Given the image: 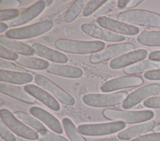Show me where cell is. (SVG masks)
I'll return each instance as SVG.
<instances>
[{
  "mask_svg": "<svg viewBox=\"0 0 160 141\" xmlns=\"http://www.w3.org/2000/svg\"><path fill=\"white\" fill-rule=\"evenodd\" d=\"M54 45L59 50L74 54H90L98 52L105 47V43L99 40L81 41L65 39L56 40Z\"/></svg>",
  "mask_w": 160,
  "mask_h": 141,
  "instance_id": "cell-1",
  "label": "cell"
},
{
  "mask_svg": "<svg viewBox=\"0 0 160 141\" xmlns=\"http://www.w3.org/2000/svg\"><path fill=\"white\" fill-rule=\"evenodd\" d=\"M118 19L129 25L160 27V14L142 9H130L121 12Z\"/></svg>",
  "mask_w": 160,
  "mask_h": 141,
  "instance_id": "cell-2",
  "label": "cell"
},
{
  "mask_svg": "<svg viewBox=\"0 0 160 141\" xmlns=\"http://www.w3.org/2000/svg\"><path fill=\"white\" fill-rule=\"evenodd\" d=\"M102 114L106 119L128 124L145 122L151 119L154 116V112L150 110L123 111L116 109H106Z\"/></svg>",
  "mask_w": 160,
  "mask_h": 141,
  "instance_id": "cell-3",
  "label": "cell"
},
{
  "mask_svg": "<svg viewBox=\"0 0 160 141\" xmlns=\"http://www.w3.org/2000/svg\"><path fill=\"white\" fill-rule=\"evenodd\" d=\"M0 117L4 124L19 137L28 140L39 139V134L37 132L26 125L8 109H1Z\"/></svg>",
  "mask_w": 160,
  "mask_h": 141,
  "instance_id": "cell-4",
  "label": "cell"
},
{
  "mask_svg": "<svg viewBox=\"0 0 160 141\" xmlns=\"http://www.w3.org/2000/svg\"><path fill=\"white\" fill-rule=\"evenodd\" d=\"M53 22L45 20L26 27L12 29L6 33V36L13 39H29L42 35L53 27Z\"/></svg>",
  "mask_w": 160,
  "mask_h": 141,
  "instance_id": "cell-5",
  "label": "cell"
},
{
  "mask_svg": "<svg viewBox=\"0 0 160 141\" xmlns=\"http://www.w3.org/2000/svg\"><path fill=\"white\" fill-rule=\"evenodd\" d=\"M127 96V93L124 91L108 94H88L82 97V101L89 106L106 107L123 102Z\"/></svg>",
  "mask_w": 160,
  "mask_h": 141,
  "instance_id": "cell-6",
  "label": "cell"
},
{
  "mask_svg": "<svg viewBox=\"0 0 160 141\" xmlns=\"http://www.w3.org/2000/svg\"><path fill=\"white\" fill-rule=\"evenodd\" d=\"M126 127L123 122H111L101 124H81L78 129L79 132L86 136H102L114 134Z\"/></svg>",
  "mask_w": 160,
  "mask_h": 141,
  "instance_id": "cell-7",
  "label": "cell"
},
{
  "mask_svg": "<svg viewBox=\"0 0 160 141\" xmlns=\"http://www.w3.org/2000/svg\"><path fill=\"white\" fill-rule=\"evenodd\" d=\"M36 83L48 91L54 98L68 106H73L76 101L74 98L55 83L42 75H37L34 78Z\"/></svg>",
  "mask_w": 160,
  "mask_h": 141,
  "instance_id": "cell-8",
  "label": "cell"
},
{
  "mask_svg": "<svg viewBox=\"0 0 160 141\" xmlns=\"http://www.w3.org/2000/svg\"><path fill=\"white\" fill-rule=\"evenodd\" d=\"M135 47L130 43H122L109 45L102 50L92 54L89 58L92 63H99L112 58L119 57L132 52Z\"/></svg>",
  "mask_w": 160,
  "mask_h": 141,
  "instance_id": "cell-9",
  "label": "cell"
},
{
  "mask_svg": "<svg viewBox=\"0 0 160 141\" xmlns=\"http://www.w3.org/2000/svg\"><path fill=\"white\" fill-rule=\"evenodd\" d=\"M160 92V84H149L141 87L130 94L123 101L122 107L124 109H129L140 103L145 99L157 94Z\"/></svg>",
  "mask_w": 160,
  "mask_h": 141,
  "instance_id": "cell-10",
  "label": "cell"
},
{
  "mask_svg": "<svg viewBox=\"0 0 160 141\" xmlns=\"http://www.w3.org/2000/svg\"><path fill=\"white\" fill-rule=\"evenodd\" d=\"M96 22L105 29L120 35H134L139 32V28L134 25H129L108 17L102 16L98 17L96 19Z\"/></svg>",
  "mask_w": 160,
  "mask_h": 141,
  "instance_id": "cell-11",
  "label": "cell"
},
{
  "mask_svg": "<svg viewBox=\"0 0 160 141\" xmlns=\"http://www.w3.org/2000/svg\"><path fill=\"white\" fill-rule=\"evenodd\" d=\"M142 78L137 76H126L116 78L104 83L100 89L102 92H112L121 89L141 86L143 84Z\"/></svg>",
  "mask_w": 160,
  "mask_h": 141,
  "instance_id": "cell-12",
  "label": "cell"
},
{
  "mask_svg": "<svg viewBox=\"0 0 160 141\" xmlns=\"http://www.w3.org/2000/svg\"><path fill=\"white\" fill-rule=\"evenodd\" d=\"M81 30L86 34L104 41L119 42L125 40L124 36L112 32L91 24H83L81 26Z\"/></svg>",
  "mask_w": 160,
  "mask_h": 141,
  "instance_id": "cell-13",
  "label": "cell"
},
{
  "mask_svg": "<svg viewBox=\"0 0 160 141\" xmlns=\"http://www.w3.org/2000/svg\"><path fill=\"white\" fill-rule=\"evenodd\" d=\"M24 89L28 93L52 111H58L61 109V106L57 100L42 88L29 84L26 85Z\"/></svg>",
  "mask_w": 160,
  "mask_h": 141,
  "instance_id": "cell-14",
  "label": "cell"
},
{
  "mask_svg": "<svg viewBox=\"0 0 160 141\" xmlns=\"http://www.w3.org/2000/svg\"><path fill=\"white\" fill-rule=\"evenodd\" d=\"M148 55V52L146 50L138 49L112 60L109 63V66L114 70L127 67L145 59Z\"/></svg>",
  "mask_w": 160,
  "mask_h": 141,
  "instance_id": "cell-15",
  "label": "cell"
},
{
  "mask_svg": "<svg viewBox=\"0 0 160 141\" xmlns=\"http://www.w3.org/2000/svg\"><path fill=\"white\" fill-rule=\"evenodd\" d=\"M46 4L45 1H38L27 9L20 13L16 18L9 21L8 23V26H19L31 21L43 12L46 8Z\"/></svg>",
  "mask_w": 160,
  "mask_h": 141,
  "instance_id": "cell-16",
  "label": "cell"
},
{
  "mask_svg": "<svg viewBox=\"0 0 160 141\" xmlns=\"http://www.w3.org/2000/svg\"><path fill=\"white\" fill-rule=\"evenodd\" d=\"M29 112L55 133L62 134L63 129L59 121L48 111L39 107L32 106L29 109Z\"/></svg>",
  "mask_w": 160,
  "mask_h": 141,
  "instance_id": "cell-17",
  "label": "cell"
},
{
  "mask_svg": "<svg viewBox=\"0 0 160 141\" xmlns=\"http://www.w3.org/2000/svg\"><path fill=\"white\" fill-rule=\"evenodd\" d=\"M31 47L34 50V53L38 56L49 60L53 63L61 64L67 63L68 61V58L65 54L42 44L35 43L32 44Z\"/></svg>",
  "mask_w": 160,
  "mask_h": 141,
  "instance_id": "cell-18",
  "label": "cell"
},
{
  "mask_svg": "<svg viewBox=\"0 0 160 141\" xmlns=\"http://www.w3.org/2000/svg\"><path fill=\"white\" fill-rule=\"evenodd\" d=\"M0 91L1 93L16 98L18 100L29 104H34L36 99L28 93L24 89L9 83L1 82Z\"/></svg>",
  "mask_w": 160,
  "mask_h": 141,
  "instance_id": "cell-19",
  "label": "cell"
},
{
  "mask_svg": "<svg viewBox=\"0 0 160 141\" xmlns=\"http://www.w3.org/2000/svg\"><path fill=\"white\" fill-rule=\"evenodd\" d=\"M47 71L49 73L69 78H80L83 73L82 70L78 67L56 63H50Z\"/></svg>",
  "mask_w": 160,
  "mask_h": 141,
  "instance_id": "cell-20",
  "label": "cell"
},
{
  "mask_svg": "<svg viewBox=\"0 0 160 141\" xmlns=\"http://www.w3.org/2000/svg\"><path fill=\"white\" fill-rule=\"evenodd\" d=\"M155 126V122L151 121L143 124L130 127L124 130H122L118 134L117 136L118 139L121 140H129L151 131L152 129H154Z\"/></svg>",
  "mask_w": 160,
  "mask_h": 141,
  "instance_id": "cell-21",
  "label": "cell"
},
{
  "mask_svg": "<svg viewBox=\"0 0 160 141\" xmlns=\"http://www.w3.org/2000/svg\"><path fill=\"white\" fill-rule=\"evenodd\" d=\"M0 44L16 53L21 54V55L31 56L34 53L32 47L4 35L0 36Z\"/></svg>",
  "mask_w": 160,
  "mask_h": 141,
  "instance_id": "cell-22",
  "label": "cell"
},
{
  "mask_svg": "<svg viewBox=\"0 0 160 141\" xmlns=\"http://www.w3.org/2000/svg\"><path fill=\"white\" fill-rule=\"evenodd\" d=\"M32 80V75L28 73L7 71L3 70H0L1 82L9 84H24L31 82Z\"/></svg>",
  "mask_w": 160,
  "mask_h": 141,
  "instance_id": "cell-23",
  "label": "cell"
},
{
  "mask_svg": "<svg viewBox=\"0 0 160 141\" xmlns=\"http://www.w3.org/2000/svg\"><path fill=\"white\" fill-rule=\"evenodd\" d=\"M160 69V62L152 60H144L139 61L124 68V73L127 75H136L143 72Z\"/></svg>",
  "mask_w": 160,
  "mask_h": 141,
  "instance_id": "cell-24",
  "label": "cell"
},
{
  "mask_svg": "<svg viewBox=\"0 0 160 141\" xmlns=\"http://www.w3.org/2000/svg\"><path fill=\"white\" fill-rule=\"evenodd\" d=\"M16 62L24 67L38 70H47L50 64L44 59L26 55H19Z\"/></svg>",
  "mask_w": 160,
  "mask_h": 141,
  "instance_id": "cell-25",
  "label": "cell"
},
{
  "mask_svg": "<svg viewBox=\"0 0 160 141\" xmlns=\"http://www.w3.org/2000/svg\"><path fill=\"white\" fill-rule=\"evenodd\" d=\"M14 116L24 124L28 125V127L32 128L34 130H37L38 132L47 130V129L39 120L35 117L30 116L26 112L22 111H17L14 112Z\"/></svg>",
  "mask_w": 160,
  "mask_h": 141,
  "instance_id": "cell-26",
  "label": "cell"
},
{
  "mask_svg": "<svg viewBox=\"0 0 160 141\" xmlns=\"http://www.w3.org/2000/svg\"><path fill=\"white\" fill-rule=\"evenodd\" d=\"M90 2L88 0H77L75 1L71 7L67 11L64 20L67 23H71L74 21L81 12L83 11L87 4Z\"/></svg>",
  "mask_w": 160,
  "mask_h": 141,
  "instance_id": "cell-27",
  "label": "cell"
},
{
  "mask_svg": "<svg viewBox=\"0 0 160 141\" xmlns=\"http://www.w3.org/2000/svg\"><path fill=\"white\" fill-rule=\"evenodd\" d=\"M141 44L149 47H160V31H145L138 37Z\"/></svg>",
  "mask_w": 160,
  "mask_h": 141,
  "instance_id": "cell-28",
  "label": "cell"
},
{
  "mask_svg": "<svg viewBox=\"0 0 160 141\" xmlns=\"http://www.w3.org/2000/svg\"><path fill=\"white\" fill-rule=\"evenodd\" d=\"M62 123L66 135L71 141H86L69 118L64 117Z\"/></svg>",
  "mask_w": 160,
  "mask_h": 141,
  "instance_id": "cell-29",
  "label": "cell"
},
{
  "mask_svg": "<svg viewBox=\"0 0 160 141\" xmlns=\"http://www.w3.org/2000/svg\"><path fill=\"white\" fill-rule=\"evenodd\" d=\"M108 1L107 0H92L86 6L82 11V15L84 17H88L94 13L98 10L102 5H104Z\"/></svg>",
  "mask_w": 160,
  "mask_h": 141,
  "instance_id": "cell-30",
  "label": "cell"
},
{
  "mask_svg": "<svg viewBox=\"0 0 160 141\" xmlns=\"http://www.w3.org/2000/svg\"><path fill=\"white\" fill-rule=\"evenodd\" d=\"M39 139L42 141H69L65 137L49 130L38 132Z\"/></svg>",
  "mask_w": 160,
  "mask_h": 141,
  "instance_id": "cell-31",
  "label": "cell"
},
{
  "mask_svg": "<svg viewBox=\"0 0 160 141\" xmlns=\"http://www.w3.org/2000/svg\"><path fill=\"white\" fill-rule=\"evenodd\" d=\"M19 15V11L17 9H8L0 10V21H11Z\"/></svg>",
  "mask_w": 160,
  "mask_h": 141,
  "instance_id": "cell-32",
  "label": "cell"
},
{
  "mask_svg": "<svg viewBox=\"0 0 160 141\" xmlns=\"http://www.w3.org/2000/svg\"><path fill=\"white\" fill-rule=\"evenodd\" d=\"M116 4H118L117 1H108L94 13V16L96 17H102L103 15L111 11L116 7Z\"/></svg>",
  "mask_w": 160,
  "mask_h": 141,
  "instance_id": "cell-33",
  "label": "cell"
},
{
  "mask_svg": "<svg viewBox=\"0 0 160 141\" xmlns=\"http://www.w3.org/2000/svg\"><path fill=\"white\" fill-rule=\"evenodd\" d=\"M0 135L2 139L5 141H16L15 135L11 132L4 122L1 121L0 122Z\"/></svg>",
  "mask_w": 160,
  "mask_h": 141,
  "instance_id": "cell-34",
  "label": "cell"
},
{
  "mask_svg": "<svg viewBox=\"0 0 160 141\" xmlns=\"http://www.w3.org/2000/svg\"><path fill=\"white\" fill-rule=\"evenodd\" d=\"M19 57V55L18 53L9 50L2 45H0V57L1 59L14 60L16 61Z\"/></svg>",
  "mask_w": 160,
  "mask_h": 141,
  "instance_id": "cell-35",
  "label": "cell"
},
{
  "mask_svg": "<svg viewBox=\"0 0 160 141\" xmlns=\"http://www.w3.org/2000/svg\"><path fill=\"white\" fill-rule=\"evenodd\" d=\"M132 141H160V132L146 134L136 138Z\"/></svg>",
  "mask_w": 160,
  "mask_h": 141,
  "instance_id": "cell-36",
  "label": "cell"
},
{
  "mask_svg": "<svg viewBox=\"0 0 160 141\" xmlns=\"http://www.w3.org/2000/svg\"><path fill=\"white\" fill-rule=\"evenodd\" d=\"M143 104L149 108H160V96L147 99L144 101Z\"/></svg>",
  "mask_w": 160,
  "mask_h": 141,
  "instance_id": "cell-37",
  "label": "cell"
},
{
  "mask_svg": "<svg viewBox=\"0 0 160 141\" xmlns=\"http://www.w3.org/2000/svg\"><path fill=\"white\" fill-rule=\"evenodd\" d=\"M21 6V1L18 0H1L0 1L1 10L6 8H16Z\"/></svg>",
  "mask_w": 160,
  "mask_h": 141,
  "instance_id": "cell-38",
  "label": "cell"
},
{
  "mask_svg": "<svg viewBox=\"0 0 160 141\" xmlns=\"http://www.w3.org/2000/svg\"><path fill=\"white\" fill-rule=\"evenodd\" d=\"M0 68L1 70L7 71H15L22 70L16 65L1 58L0 59Z\"/></svg>",
  "mask_w": 160,
  "mask_h": 141,
  "instance_id": "cell-39",
  "label": "cell"
},
{
  "mask_svg": "<svg viewBox=\"0 0 160 141\" xmlns=\"http://www.w3.org/2000/svg\"><path fill=\"white\" fill-rule=\"evenodd\" d=\"M144 77L149 80H160V69L146 72Z\"/></svg>",
  "mask_w": 160,
  "mask_h": 141,
  "instance_id": "cell-40",
  "label": "cell"
},
{
  "mask_svg": "<svg viewBox=\"0 0 160 141\" xmlns=\"http://www.w3.org/2000/svg\"><path fill=\"white\" fill-rule=\"evenodd\" d=\"M149 58L151 60L160 62V50L151 52L149 55Z\"/></svg>",
  "mask_w": 160,
  "mask_h": 141,
  "instance_id": "cell-41",
  "label": "cell"
},
{
  "mask_svg": "<svg viewBox=\"0 0 160 141\" xmlns=\"http://www.w3.org/2000/svg\"><path fill=\"white\" fill-rule=\"evenodd\" d=\"M141 2H142V1H141V0H132V1H130V2H129V4H128L126 7H128V8L134 7L137 6L138 5H139Z\"/></svg>",
  "mask_w": 160,
  "mask_h": 141,
  "instance_id": "cell-42",
  "label": "cell"
},
{
  "mask_svg": "<svg viewBox=\"0 0 160 141\" xmlns=\"http://www.w3.org/2000/svg\"><path fill=\"white\" fill-rule=\"evenodd\" d=\"M129 2V0H120L118 1V6L119 8H124L125 7H127Z\"/></svg>",
  "mask_w": 160,
  "mask_h": 141,
  "instance_id": "cell-43",
  "label": "cell"
},
{
  "mask_svg": "<svg viewBox=\"0 0 160 141\" xmlns=\"http://www.w3.org/2000/svg\"><path fill=\"white\" fill-rule=\"evenodd\" d=\"M8 28V25L4 22L0 23V33H2L5 32Z\"/></svg>",
  "mask_w": 160,
  "mask_h": 141,
  "instance_id": "cell-44",
  "label": "cell"
},
{
  "mask_svg": "<svg viewBox=\"0 0 160 141\" xmlns=\"http://www.w3.org/2000/svg\"><path fill=\"white\" fill-rule=\"evenodd\" d=\"M93 141H128L125 140H121L119 139H99V140H96Z\"/></svg>",
  "mask_w": 160,
  "mask_h": 141,
  "instance_id": "cell-45",
  "label": "cell"
},
{
  "mask_svg": "<svg viewBox=\"0 0 160 141\" xmlns=\"http://www.w3.org/2000/svg\"><path fill=\"white\" fill-rule=\"evenodd\" d=\"M154 130L155 132H160V124H158V125H156L154 127Z\"/></svg>",
  "mask_w": 160,
  "mask_h": 141,
  "instance_id": "cell-46",
  "label": "cell"
},
{
  "mask_svg": "<svg viewBox=\"0 0 160 141\" xmlns=\"http://www.w3.org/2000/svg\"><path fill=\"white\" fill-rule=\"evenodd\" d=\"M17 141H33V140H28V139H23V138H18L17 139Z\"/></svg>",
  "mask_w": 160,
  "mask_h": 141,
  "instance_id": "cell-47",
  "label": "cell"
},
{
  "mask_svg": "<svg viewBox=\"0 0 160 141\" xmlns=\"http://www.w3.org/2000/svg\"><path fill=\"white\" fill-rule=\"evenodd\" d=\"M45 2H48L46 5H49V4H51L53 2V1H45Z\"/></svg>",
  "mask_w": 160,
  "mask_h": 141,
  "instance_id": "cell-48",
  "label": "cell"
}]
</instances>
